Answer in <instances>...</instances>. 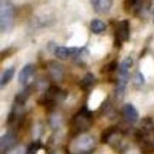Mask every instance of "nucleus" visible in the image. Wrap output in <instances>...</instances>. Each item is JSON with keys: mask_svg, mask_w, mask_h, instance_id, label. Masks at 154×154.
Here are the masks:
<instances>
[{"mask_svg": "<svg viewBox=\"0 0 154 154\" xmlns=\"http://www.w3.org/2000/svg\"><path fill=\"white\" fill-rule=\"evenodd\" d=\"M130 37V23L128 20L121 21L116 30L115 33V44L120 47L123 42H127Z\"/></svg>", "mask_w": 154, "mask_h": 154, "instance_id": "nucleus-5", "label": "nucleus"}, {"mask_svg": "<svg viewBox=\"0 0 154 154\" xmlns=\"http://www.w3.org/2000/svg\"><path fill=\"white\" fill-rule=\"evenodd\" d=\"M134 83L136 86H143L144 84V78L142 73H137L134 78Z\"/></svg>", "mask_w": 154, "mask_h": 154, "instance_id": "nucleus-24", "label": "nucleus"}, {"mask_svg": "<svg viewBox=\"0 0 154 154\" xmlns=\"http://www.w3.org/2000/svg\"><path fill=\"white\" fill-rule=\"evenodd\" d=\"M42 143L40 141H35L32 143L27 148V154H36L42 148Z\"/></svg>", "mask_w": 154, "mask_h": 154, "instance_id": "nucleus-21", "label": "nucleus"}, {"mask_svg": "<svg viewBox=\"0 0 154 154\" xmlns=\"http://www.w3.org/2000/svg\"><path fill=\"white\" fill-rule=\"evenodd\" d=\"M91 4L97 13L105 14L111 9L113 0H91Z\"/></svg>", "mask_w": 154, "mask_h": 154, "instance_id": "nucleus-12", "label": "nucleus"}, {"mask_svg": "<svg viewBox=\"0 0 154 154\" xmlns=\"http://www.w3.org/2000/svg\"><path fill=\"white\" fill-rule=\"evenodd\" d=\"M118 67V63H117V61L115 60H113V61H111V62H109L105 68H104V69H105V72H106V73H110V72H113V71H115L116 69V68Z\"/></svg>", "mask_w": 154, "mask_h": 154, "instance_id": "nucleus-23", "label": "nucleus"}, {"mask_svg": "<svg viewBox=\"0 0 154 154\" xmlns=\"http://www.w3.org/2000/svg\"><path fill=\"white\" fill-rule=\"evenodd\" d=\"M95 80H96L95 76L92 73H87L82 79V80L80 81L79 87L82 90H85V91L88 90L95 83Z\"/></svg>", "mask_w": 154, "mask_h": 154, "instance_id": "nucleus-16", "label": "nucleus"}, {"mask_svg": "<svg viewBox=\"0 0 154 154\" xmlns=\"http://www.w3.org/2000/svg\"><path fill=\"white\" fill-rule=\"evenodd\" d=\"M80 51V48L78 47H65V46H59L54 49L55 56L60 60H68L71 57L77 56Z\"/></svg>", "mask_w": 154, "mask_h": 154, "instance_id": "nucleus-8", "label": "nucleus"}, {"mask_svg": "<svg viewBox=\"0 0 154 154\" xmlns=\"http://www.w3.org/2000/svg\"><path fill=\"white\" fill-rule=\"evenodd\" d=\"M32 87H27L25 88L23 91H21L19 94L16 95L15 98H14V102L16 103H19V104H22V105H24L25 102L27 101L28 97H30V95L32 94Z\"/></svg>", "mask_w": 154, "mask_h": 154, "instance_id": "nucleus-18", "label": "nucleus"}, {"mask_svg": "<svg viewBox=\"0 0 154 154\" xmlns=\"http://www.w3.org/2000/svg\"><path fill=\"white\" fill-rule=\"evenodd\" d=\"M67 91L60 88L56 86H51L45 91L42 99V106L47 107H52L56 105V103L63 101L67 97Z\"/></svg>", "mask_w": 154, "mask_h": 154, "instance_id": "nucleus-4", "label": "nucleus"}, {"mask_svg": "<svg viewBox=\"0 0 154 154\" xmlns=\"http://www.w3.org/2000/svg\"><path fill=\"white\" fill-rule=\"evenodd\" d=\"M152 16H153V22H154V8H153V10H152Z\"/></svg>", "mask_w": 154, "mask_h": 154, "instance_id": "nucleus-25", "label": "nucleus"}, {"mask_svg": "<svg viewBox=\"0 0 154 154\" xmlns=\"http://www.w3.org/2000/svg\"><path fill=\"white\" fill-rule=\"evenodd\" d=\"M5 154H27V149H25L23 146H14Z\"/></svg>", "mask_w": 154, "mask_h": 154, "instance_id": "nucleus-22", "label": "nucleus"}, {"mask_svg": "<svg viewBox=\"0 0 154 154\" xmlns=\"http://www.w3.org/2000/svg\"><path fill=\"white\" fill-rule=\"evenodd\" d=\"M118 128L116 126H110L103 131L100 136V141L102 143H108L112 137L118 132Z\"/></svg>", "mask_w": 154, "mask_h": 154, "instance_id": "nucleus-14", "label": "nucleus"}, {"mask_svg": "<svg viewBox=\"0 0 154 154\" xmlns=\"http://www.w3.org/2000/svg\"><path fill=\"white\" fill-rule=\"evenodd\" d=\"M62 116L60 114H52L50 117V126L52 130H59L62 125Z\"/></svg>", "mask_w": 154, "mask_h": 154, "instance_id": "nucleus-20", "label": "nucleus"}, {"mask_svg": "<svg viewBox=\"0 0 154 154\" xmlns=\"http://www.w3.org/2000/svg\"><path fill=\"white\" fill-rule=\"evenodd\" d=\"M35 73V67L32 63L26 64L18 74V82L21 85H26Z\"/></svg>", "mask_w": 154, "mask_h": 154, "instance_id": "nucleus-9", "label": "nucleus"}, {"mask_svg": "<svg viewBox=\"0 0 154 154\" xmlns=\"http://www.w3.org/2000/svg\"><path fill=\"white\" fill-rule=\"evenodd\" d=\"M153 145H154V144H153Z\"/></svg>", "mask_w": 154, "mask_h": 154, "instance_id": "nucleus-26", "label": "nucleus"}, {"mask_svg": "<svg viewBox=\"0 0 154 154\" xmlns=\"http://www.w3.org/2000/svg\"><path fill=\"white\" fill-rule=\"evenodd\" d=\"M142 8V0H125V9L127 13H137Z\"/></svg>", "mask_w": 154, "mask_h": 154, "instance_id": "nucleus-13", "label": "nucleus"}, {"mask_svg": "<svg viewBox=\"0 0 154 154\" xmlns=\"http://www.w3.org/2000/svg\"><path fill=\"white\" fill-rule=\"evenodd\" d=\"M96 147V140L89 134L78 135L70 144V152L72 154H88Z\"/></svg>", "mask_w": 154, "mask_h": 154, "instance_id": "nucleus-2", "label": "nucleus"}, {"mask_svg": "<svg viewBox=\"0 0 154 154\" xmlns=\"http://www.w3.org/2000/svg\"><path fill=\"white\" fill-rule=\"evenodd\" d=\"M14 23V7L8 2L2 0L0 5V28L2 32H8Z\"/></svg>", "mask_w": 154, "mask_h": 154, "instance_id": "nucleus-3", "label": "nucleus"}, {"mask_svg": "<svg viewBox=\"0 0 154 154\" xmlns=\"http://www.w3.org/2000/svg\"><path fill=\"white\" fill-rule=\"evenodd\" d=\"M122 113H123L124 118L129 124H134L138 120V117H139L138 111L134 107V106L132 105V104H130V103L125 104L123 106Z\"/></svg>", "mask_w": 154, "mask_h": 154, "instance_id": "nucleus-10", "label": "nucleus"}, {"mask_svg": "<svg viewBox=\"0 0 154 154\" xmlns=\"http://www.w3.org/2000/svg\"><path fill=\"white\" fill-rule=\"evenodd\" d=\"M14 67H9L7 68L2 74L1 76V80H0V86L1 88H4L5 86H6L13 79L14 75Z\"/></svg>", "mask_w": 154, "mask_h": 154, "instance_id": "nucleus-15", "label": "nucleus"}, {"mask_svg": "<svg viewBox=\"0 0 154 154\" xmlns=\"http://www.w3.org/2000/svg\"><path fill=\"white\" fill-rule=\"evenodd\" d=\"M106 23L99 19H94L90 23V30L94 33H97V34L101 33L104 31H106Z\"/></svg>", "mask_w": 154, "mask_h": 154, "instance_id": "nucleus-17", "label": "nucleus"}, {"mask_svg": "<svg viewBox=\"0 0 154 154\" xmlns=\"http://www.w3.org/2000/svg\"><path fill=\"white\" fill-rule=\"evenodd\" d=\"M24 116V105L14 102L12 110L7 118V124L9 125L16 126L20 125Z\"/></svg>", "mask_w": 154, "mask_h": 154, "instance_id": "nucleus-6", "label": "nucleus"}, {"mask_svg": "<svg viewBox=\"0 0 154 154\" xmlns=\"http://www.w3.org/2000/svg\"><path fill=\"white\" fill-rule=\"evenodd\" d=\"M17 142L16 135L14 132L8 131L0 138V150L2 152H6L14 147Z\"/></svg>", "mask_w": 154, "mask_h": 154, "instance_id": "nucleus-7", "label": "nucleus"}, {"mask_svg": "<svg viewBox=\"0 0 154 154\" xmlns=\"http://www.w3.org/2000/svg\"><path fill=\"white\" fill-rule=\"evenodd\" d=\"M48 71H49L51 78L56 82L61 81L64 77L63 67L58 62H55V61L50 62L48 65Z\"/></svg>", "mask_w": 154, "mask_h": 154, "instance_id": "nucleus-11", "label": "nucleus"}, {"mask_svg": "<svg viewBox=\"0 0 154 154\" xmlns=\"http://www.w3.org/2000/svg\"><path fill=\"white\" fill-rule=\"evenodd\" d=\"M132 66H133V59L131 57H127L126 59H125L119 67L118 76H128V71Z\"/></svg>", "mask_w": 154, "mask_h": 154, "instance_id": "nucleus-19", "label": "nucleus"}, {"mask_svg": "<svg viewBox=\"0 0 154 154\" xmlns=\"http://www.w3.org/2000/svg\"><path fill=\"white\" fill-rule=\"evenodd\" d=\"M93 125V115L86 106L81 108L71 119L70 131L74 135H79L90 129Z\"/></svg>", "mask_w": 154, "mask_h": 154, "instance_id": "nucleus-1", "label": "nucleus"}]
</instances>
